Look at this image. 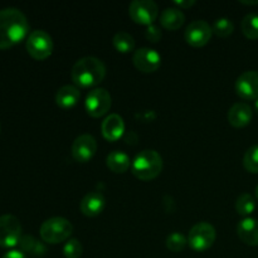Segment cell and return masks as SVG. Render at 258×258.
<instances>
[{
	"label": "cell",
	"mask_w": 258,
	"mask_h": 258,
	"mask_svg": "<svg viewBox=\"0 0 258 258\" xmlns=\"http://www.w3.org/2000/svg\"><path fill=\"white\" fill-rule=\"evenodd\" d=\"M29 23L17 8L0 10V49H8L27 37Z\"/></svg>",
	"instance_id": "6da1fadb"
},
{
	"label": "cell",
	"mask_w": 258,
	"mask_h": 258,
	"mask_svg": "<svg viewBox=\"0 0 258 258\" xmlns=\"http://www.w3.org/2000/svg\"><path fill=\"white\" fill-rule=\"evenodd\" d=\"M71 77L80 87H95L105 80L106 66L96 57H83L75 63Z\"/></svg>",
	"instance_id": "7a4b0ae2"
},
{
	"label": "cell",
	"mask_w": 258,
	"mask_h": 258,
	"mask_svg": "<svg viewBox=\"0 0 258 258\" xmlns=\"http://www.w3.org/2000/svg\"><path fill=\"white\" fill-rule=\"evenodd\" d=\"M163 170V158L155 150H143L131 163V171L138 179L149 181L155 179Z\"/></svg>",
	"instance_id": "3957f363"
},
{
	"label": "cell",
	"mask_w": 258,
	"mask_h": 258,
	"mask_svg": "<svg viewBox=\"0 0 258 258\" xmlns=\"http://www.w3.org/2000/svg\"><path fill=\"white\" fill-rule=\"evenodd\" d=\"M40 237L45 243L58 244L68 241L73 233V226L63 217H52L40 226Z\"/></svg>",
	"instance_id": "277c9868"
},
{
	"label": "cell",
	"mask_w": 258,
	"mask_h": 258,
	"mask_svg": "<svg viewBox=\"0 0 258 258\" xmlns=\"http://www.w3.org/2000/svg\"><path fill=\"white\" fill-rule=\"evenodd\" d=\"M217 238L216 228L211 223L199 222L191 227L188 236V244L196 252H204L211 248Z\"/></svg>",
	"instance_id": "5b68a950"
},
{
	"label": "cell",
	"mask_w": 258,
	"mask_h": 258,
	"mask_svg": "<svg viewBox=\"0 0 258 258\" xmlns=\"http://www.w3.org/2000/svg\"><path fill=\"white\" fill-rule=\"evenodd\" d=\"M25 47H27V50L30 57L37 60H44L53 52L52 37L42 29L33 30L28 35Z\"/></svg>",
	"instance_id": "8992f818"
},
{
	"label": "cell",
	"mask_w": 258,
	"mask_h": 258,
	"mask_svg": "<svg viewBox=\"0 0 258 258\" xmlns=\"http://www.w3.org/2000/svg\"><path fill=\"white\" fill-rule=\"evenodd\" d=\"M22 236V224L17 217L12 214L0 217V247L13 248L18 246Z\"/></svg>",
	"instance_id": "52a82bcc"
},
{
	"label": "cell",
	"mask_w": 258,
	"mask_h": 258,
	"mask_svg": "<svg viewBox=\"0 0 258 258\" xmlns=\"http://www.w3.org/2000/svg\"><path fill=\"white\" fill-rule=\"evenodd\" d=\"M85 107L91 117H102L111 108V95L105 88H93L86 97Z\"/></svg>",
	"instance_id": "ba28073f"
},
{
	"label": "cell",
	"mask_w": 258,
	"mask_h": 258,
	"mask_svg": "<svg viewBox=\"0 0 258 258\" xmlns=\"http://www.w3.org/2000/svg\"><path fill=\"white\" fill-rule=\"evenodd\" d=\"M158 5L151 0H134L128 7V15L140 25H151L158 18Z\"/></svg>",
	"instance_id": "9c48e42d"
},
{
	"label": "cell",
	"mask_w": 258,
	"mask_h": 258,
	"mask_svg": "<svg viewBox=\"0 0 258 258\" xmlns=\"http://www.w3.org/2000/svg\"><path fill=\"white\" fill-rule=\"evenodd\" d=\"M213 30L206 20H194L186 27L184 38L191 47H204L211 40Z\"/></svg>",
	"instance_id": "30bf717a"
},
{
	"label": "cell",
	"mask_w": 258,
	"mask_h": 258,
	"mask_svg": "<svg viewBox=\"0 0 258 258\" xmlns=\"http://www.w3.org/2000/svg\"><path fill=\"white\" fill-rule=\"evenodd\" d=\"M134 66L143 73H153L161 64V55L153 48L144 47L135 50L133 57Z\"/></svg>",
	"instance_id": "8fae6325"
},
{
	"label": "cell",
	"mask_w": 258,
	"mask_h": 258,
	"mask_svg": "<svg viewBox=\"0 0 258 258\" xmlns=\"http://www.w3.org/2000/svg\"><path fill=\"white\" fill-rule=\"evenodd\" d=\"M97 151V141L90 134L78 136L72 144V156L77 163H88Z\"/></svg>",
	"instance_id": "7c38bea8"
},
{
	"label": "cell",
	"mask_w": 258,
	"mask_h": 258,
	"mask_svg": "<svg viewBox=\"0 0 258 258\" xmlns=\"http://www.w3.org/2000/svg\"><path fill=\"white\" fill-rule=\"evenodd\" d=\"M237 95L246 101H256L258 98V72L257 71H247L242 73L236 81Z\"/></svg>",
	"instance_id": "4fadbf2b"
},
{
	"label": "cell",
	"mask_w": 258,
	"mask_h": 258,
	"mask_svg": "<svg viewBox=\"0 0 258 258\" xmlns=\"http://www.w3.org/2000/svg\"><path fill=\"white\" fill-rule=\"evenodd\" d=\"M101 131H102V136L107 141H110V143L117 141L125 133L123 118L120 115H117V113H111L110 116H107L102 121Z\"/></svg>",
	"instance_id": "5bb4252c"
},
{
	"label": "cell",
	"mask_w": 258,
	"mask_h": 258,
	"mask_svg": "<svg viewBox=\"0 0 258 258\" xmlns=\"http://www.w3.org/2000/svg\"><path fill=\"white\" fill-rule=\"evenodd\" d=\"M106 207V199L100 191H90L82 198L80 209L86 217H96L103 212Z\"/></svg>",
	"instance_id": "9a60e30c"
},
{
	"label": "cell",
	"mask_w": 258,
	"mask_h": 258,
	"mask_svg": "<svg viewBox=\"0 0 258 258\" xmlns=\"http://www.w3.org/2000/svg\"><path fill=\"white\" fill-rule=\"evenodd\" d=\"M228 122L233 127L241 128L248 125L253 117V111L251 106L244 102H237L229 108L228 111Z\"/></svg>",
	"instance_id": "2e32d148"
},
{
	"label": "cell",
	"mask_w": 258,
	"mask_h": 258,
	"mask_svg": "<svg viewBox=\"0 0 258 258\" xmlns=\"http://www.w3.org/2000/svg\"><path fill=\"white\" fill-rule=\"evenodd\" d=\"M237 234L243 243L248 246H258V219L244 218L237 226Z\"/></svg>",
	"instance_id": "e0dca14e"
},
{
	"label": "cell",
	"mask_w": 258,
	"mask_h": 258,
	"mask_svg": "<svg viewBox=\"0 0 258 258\" xmlns=\"http://www.w3.org/2000/svg\"><path fill=\"white\" fill-rule=\"evenodd\" d=\"M81 92L76 86H63L55 93V103L59 106L60 108H72L73 106L77 105V102L80 101Z\"/></svg>",
	"instance_id": "ac0fdd59"
},
{
	"label": "cell",
	"mask_w": 258,
	"mask_h": 258,
	"mask_svg": "<svg viewBox=\"0 0 258 258\" xmlns=\"http://www.w3.org/2000/svg\"><path fill=\"white\" fill-rule=\"evenodd\" d=\"M185 22V15L179 8H166L160 14V24L168 30H178Z\"/></svg>",
	"instance_id": "d6986e66"
},
{
	"label": "cell",
	"mask_w": 258,
	"mask_h": 258,
	"mask_svg": "<svg viewBox=\"0 0 258 258\" xmlns=\"http://www.w3.org/2000/svg\"><path fill=\"white\" fill-rule=\"evenodd\" d=\"M131 163L133 161L130 160V156L125 151L121 150L111 151L107 158H106L107 168L116 174H122L127 171V169L131 168Z\"/></svg>",
	"instance_id": "ffe728a7"
},
{
	"label": "cell",
	"mask_w": 258,
	"mask_h": 258,
	"mask_svg": "<svg viewBox=\"0 0 258 258\" xmlns=\"http://www.w3.org/2000/svg\"><path fill=\"white\" fill-rule=\"evenodd\" d=\"M18 246H19L20 251L24 252L25 254L28 253L35 257L43 256V254L47 252V248H45L44 244H43L39 239H37L33 236H29V234H24V236H22Z\"/></svg>",
	"instance_id": "44dd1931"
},
{
	"label": "cell",
	"mask_w": 258,
	"mask_h": 258,
	"mask_svg": "<svg viewBox=\"0 0 258 258\" xmlns=\"http://www.w3.org/2000/svg\"><path fill=\"white\" fill-rule=\"evenodd\" d=\"M113 47L120 53H130L135 49V39L126 32H118L113 35Z\"/></svg>",
	"instance_id": "7402d4cb"
},
{
	"label": "cell",
	"mask_w": 258,
	"mask_h": 258,
	"mask_svg": "<svg viewBox=\"0 0 258 258\" xmlns=\"http://www.w3.org/2000/svg\"><path fill=\"white\" fill-rule=\"evenodd\" d=\"M241 29L244 37L251 40L258 39V14L251 13L242 19Z\"/></svg>",
	"instance_id": "603a6c76"
},
{
	"label": "cell",
	"mask_w": 258,
	"mask_h": 258,
	"mask_svg": "<svg viewBox=\"0 0 258 258\" xmlns=\"http://www.w3.org/2000/svg\"><path fill=\"white\" fill-rule=\"evenodd\" d=\"M254 209H256V201L251 194L243 193L237 198L236 211L238 214L248 218V216L253 213Z\"/></svg>",
	"instance_id": "cb8c5ba5"
},
{
	"label": "cell",
	"mask_w": 258,
	"mask_h": 258,
	"mask_svg": "<svg viewBox=\"0 0 258 258\" xmlns=\"http://www.w3.org/2000/svg\"><path fill=\"white\" fill-rule=\"evenodd\" d=\"M214 34L219 38H227L233 33L234 25L231 19L228 18H218L214 20L213 27H212Z\"/></svg>",
	"instance_id": "d4e9b609"
},
{
	"label": "cell",
	"mask_w": 258,
	"mask_h": 258,
	"mask_svg": "<svg viewBox=\"0 0 258 258\" xmlns=\"http://www.w3.org/2000/svg\"><path fill=\"white\" fill-rule=\"evenodd\" d=\"M243 166L249 173H258V145H253L246 151L243 156Z\"/></svg>",
	"instance_id": "484cf974"
},
{
	"label": "cell",
	"mask_w": 258,
	"mask_h": 258,
	"mask_svg": "<svg viewBox=\"0 0 258 258\" xmlns=\"http://www.w3.org/2000/svg\"><path fill=\"white\" fill-rule=\"evenodd\" d=\"M186 243H188V239L179 232H174V233L169 234L168 238H166V247L171 252H175V253L183 251L185 248Z\"/></svg>",
	"instance_id": "4316f807"
},
{
	"label": "cell",
	"mask_w": 258,
	"mask_h": 258,
	"mask_svg": "<svg viewBox=\"0 0 258 258\" xmlns=\"http://www.w3.org/2000/svg\"><path fill=\"white\" fill-rule=\"evenodd\" d=\"M83 247L81 242L76 238H71L66 242L63 247V254L66 258H80L82 256Z\"/></svg>",
	"instance_id": "83f0119b"
},
{
	"label": "cell",
	"mask_w": 258,
	"mask_h": 258,
	"mask_svg": "<svg viewBox=\"0 0 258 258\" xmlns=\"http://www.w3.org/2000/svg\"><path fill=\"white\" fill-rule=\"evenodd\" d=\"M161 35L163 34H161V30L158 25L151 24L146 28L145 37H146V39L150 40V42H153V43L159 42V40L161 39Z\"/></svg>",
	"instance_id": "f1b7e54d"
},
{
	"label": "cell",
	"mask_w": 258,
	"mask_h": 258,
	"mask_svg": "<svg viewBox=\"0 0 258 258\" xmlns=\"http://www.w3.org/2000/svg\"><path fill=\"white\" fill-rule=\"evenodd\" d=\"M2 258H27V254L20 249H10Z\"/></svg>",
	"instance_id": "f546056e"
},
{
	"label": "cell",
	"mask_w": 258,
	"mask_h": 258,
	"mask_svg": "<svg viewBox=\"0 0 258 258\" xmlns=\"http://www.w3.org/2000/svg\"><path fill=\"white\" fill-rule=\"evenodd\" d=\"M194 4H196V2H194V0H188V2H181V0H180V2H175V5H176V7L180 8V10L193 7Z\"/></svg>",
	"instance_id": "4dcf8cb0"
},
{
	"label": "cell",
	"mask_w": 258,
	"mask_h": 258,
	"mask_svg": "<svg viewBox=\"0 0 258 258\" xmlns=\"http://www.w3.org/2000/svg\"><path fill=\"white\" fill-rule=\"evenodd\" d=\"M242 4H246V5H257L258 2H241Z\"/></svg>",
	"instance_id": "1f68e13d"
},
{
	"label": "cell",
	"mask_w": 258,
	"mask_h": 258,
	"mask_svg": "<svg viewBox=\"0 0 258 258\" xmlns=\"http://www.w3.org/2000/svg\"><path fill=\"white\" fill-rule=\"evenodd\" d=\"M254 111H256V113L258 115V98L254 101Z\"/></svg>",
	"instance_id": "d6a6232c"
},
{
	"label": "cell",
	"mask_w": 258,
	"mask_h": 258,
	"mask_svg": "<svg viewBox=\"0 0 258 258\" xmlns=\"http://www.w3.org/2000/svg\"><path fill=\"white\" fill-rule=\"evenodd\" d=\"M256 198H257V201H258V185L256 186Z\"/></svg>",
	"instance_id": "836d02e7"
}]
</instances>
